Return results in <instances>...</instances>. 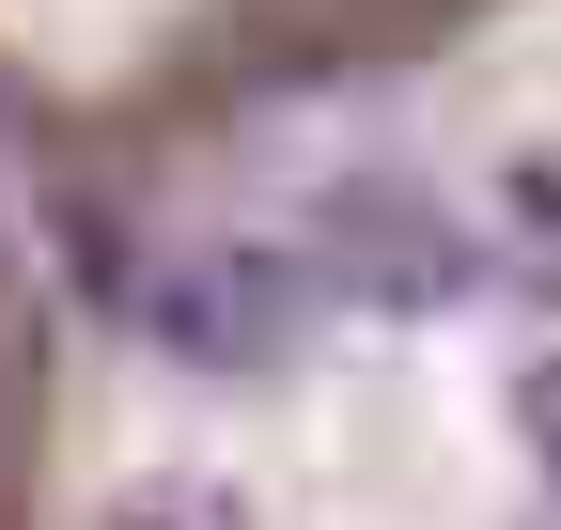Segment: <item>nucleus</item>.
I'll return each instance as SVG.
<instances>
[{
    "label": "nucleus",
    "instance_id": "f257e3e1",
    "mask_svg": "<svg viewBox=\"0 0 561 530\" xmlns=\"http://www.w3.org/2000/svg\"><path fill=\"white\" fill-rule=\"evenodd\" d=\"M297 281H312V312H453L483 281V234L421 172H328L297 204Z\"/></svg>",
    "mask_w": 561,
    "mask_h": 530
},
{
    "label": "nucleus",
    "instance_id": "f03ea898",
    "mask_svg": "<svg viewBox=\"0 0 561 530\" xmlns=\"http://www.w3.org/2000/svg\"><path fill=\"white\" fill-rule=\"evenodd\" d=\"M125 312H140V344H157L172 375H280L297 327H312V281H297V250L219 234V250H172Z\"/></svg>",
    "mask_w": 561,
    "mask_h": 530
},
{
    "label": "nucleus",
    "instance_id": "7ed1b4c3",
    "mask_svg": "<svg viewBox=\"0 0 561 530\" xmlns=\"http://www.w3.org/2000/svg\"><path fill=\"white\" fill-rule=\"evenodd\" d=\"M483 250H500L515 281L561 312V157H515L500 187H483Z\"/></svg>",
    "mask_w": 561,
    "mask_h": 530
},
{
    "label": "nucleus",
    "instance_id": "20e7f679",
    "mask_svg": "<svg viewBox=\"0 0 561 530\" xmlns=\"http://www.w3.org/2000/svg\"><path fill=\"white\" fill-rule=\"evenodd\" d=\"M94 530H250V499H234L219 469H140V484L94 499Z\"/></svg>",
    "mask_w": 561,
    "mask_h": 530
},
{
    "label": "nucleus",
    "instance_id": "39448f33",
    "mask_svg": "<svg viewBox=\"0 0 561 530\" xmlns=\"http://www.w3.org/2000/svg\"><path fill=\"white\" fill-rule=\"evenodd\" d=\"M515 437H530V469H546V499H561V359L515 375Z\"/></svg>",
    "mask_w": 561,
    "mask_h": 530
},
{
    "label": "nucleus",
    "instance_id": "423d86ee",
    "mask_svg": "<svg viewBox=\"0 0 561 530\" xmlns=\"http://www.w3.org/2000/svg\"><path fill=\"white\" fill-rule=\"evenodd\" d=\"M0 297H16V265H0Z\"/></svg>",
    "mask_w": 561,
    "mask_h": 530
}]
</instances>
